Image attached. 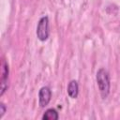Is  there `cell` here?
I'll use <instances>...</instances> for the list:
<instances>
[{
    "instance_id": "cell-6",
    "label": "cell",
    "mask_w": 120,
    "mask_h": 120,
    "mask_svg": "<svg viewBox=\"0 0 120 120\" xmlns=\"http://www.w3.org/2000/svg\"><path fill=\"white\" fill-rule=\"evenodd\" d=\"M58 112L54 109H48L42 115L43 120H57L58 119Z\"/></svg>"
},
{
    "instance_id": "cell-3",
    "label": "cell",
    "mask_w": 120,
    "mask_h": 120,
    "mask_svg": "<svg viewBox=\"0 0 120 120\" xmlns=\"http://www.w3.org/2000/svg\"><path fill=\"white\" fill-rule=\"evenodd\" d=\"M52 98V91L48 86H43L38 92V104L41 108L47 106Z\"/></svg>"
},
{
    "instance_id": "cell-2",
    "label": "cell",
    "mask_w": 120,
    "mask_h": 120,
    "mask_svg": "<svg viewBox=\"0 0 120 120\" xmlns=\"http://www.w3.org/2000/svg\"><path fill=\"white\" fill-rule=\"evenodd\" d=\"M37 37L40 41H45L49 38V18L43 16L38 21L37 26Z\"/></svg>"
},
{
    "instance_id": "cell-5",
    "label": "cell",
    "mask_w": 120,
    "mask_h": 120,
    "mask_svg": "<svg viewBox=\"0 0 120 120\" xmlns=\"http://www.w3.org/2000/svg\"><path fill=\"white\" fill-rule=\"evenodd\" d=\"M68 94L71 98H76L79 94V85L77 81L72 80L68 82Z\"/></svg>"
},
{
    "instance_id": "cell-1",
    "label": "cell",
    "mask_w": 120,
    "mask_h": 120,
    "mask_svg": "<svg viewBox=\"0 0 120 120\" xmlns=\"http://www.w3.org/2000/svg\"><path fill=\"white\" fill-rule=\"evenodd\" d=\"M96 80L98 83V90L100 92V95L103 98H106L110 93V76L106 69L99 68L96 75Z\"/></svg>"
},
{
    "instance_id": "cell-7",
    "label": "cell",
    "mask_w": 120,
    "mask_h": 120,
    "mask_svg": "<svg viewBox=\"0 0 120 120\" xmlns=\"http://www.w3.org/2000/svg\"><path fill=\"white\" fill-rule=\"evenodd\" d=\"M6 111H7V108H6L5 104H4V103H1V104H0V118L3 117V115H4L5 112H6Z\"/></svg>"
},
{
    "instance_id": "cell-4",
    "label": "cell",
    "mask_w": 120,
    "mask_h": 120,
    "mask_svg": "<svg viewBox=\"0 0 120 120\" xmlns=\"http://www.w3.org/2000/svg\"><path fill=\"white\" fill-rule=\"evenodd\" d=\"M8 65L6 61H3L2 63V76H1V82H0V95L3 96L5 91L8 89Z\"/></svg>"
}]
</instances>
